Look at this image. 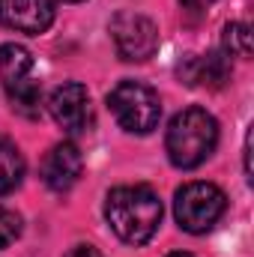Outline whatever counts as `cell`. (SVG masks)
<instances>
[{"label": "cell", "mask_w": 254, "mask_h": 257, "mask_svg": "<svg viewBox=\"0 0 254 257\" xmlns=\"http://www.w3.org/2000/svg\"><path fill=\"white\" fill-rule=\"evenodd\" d=\"M180 75L191 87H209L221 90L230 81V57L221 54H203V57H189L186 66H180Z\"/></svg>", "instance_id": "cell-9"}, {"label": "cell", "mask_w": 254, "mask_h": 257, "mask_svg": "<svg viewBox=\"0 0 254 257\" xmlns=\"http://www.w3.org/2000/svg\"><path fill=\"white\" fill-rule=\"evenodd\" d=\"M54 21L51 0H0V24L15 33H45Z\"/></svg>", "instance_id": "cell-6"}, {"label": "cell", "mask_w": 254, "mask_h": 257, "mask_svg": "<svg viewBox=\"0 0 254 257\" xmlns=\"http://www.w3.org/2000/svg\"><path fill=\"white\" fill-rule=\"evenodd\" d=\"M224 54L227 57H251V30L242 21L224 27Z\"/></svg>", "instance_id": "cell-13"}, {"label": "cell", "mask_w": 254, "mask_h": 257, "mask_svg": "<svg viewBox=\"0 0 254 257\" xmlns=\"http://www.w3.org/2000/svg\"><path fill=\"white\" fill-rule=\"evenodd\" d=\"M9 90V99H12V108L21 114V117H39V108H42V90H39V84L36 81H30V78H24V81H18V84H12V87H6Z\"/></svg>", "instance_id": "cell-12"}, {"label": "cell", "mask_w": 254, "mask_h": 257, "mask_svg": "<svg viewBox=\"0 0 254 257\" xmlns=\"http://www.w3.org/2000/svg\"><path fill=\"white\" fill-rule=\"evenodd\" d=\"M48 111L51 117L57 120V126L69 132V135H78L84 132L90 123V96H87V87L69 81L63 87H57L48 99Z\"/></svg>", "instance_id": "cell-7"}, {"label": "cell", "mask_w": 254, "mask_h": 257, "mask_svg": "<svg viewBox=\"0 0 254 257\" xmlns=\"http://www.w3.org/2000/svg\"><path fill=\"white\" fill-rule=\"evenodd\" d=\"M227 197L212 183H189L177 192L174 200V215L183 230L189 233H206L221 215H224Z\"/></svg>", "instance_id": "cell-4"}, {"label": "cell", "mask_w": 254, "mask_h": 257, "mask_svg": "<svg viewBox=\"0 0 254 257\" xmlns=\"http://www.w3.org/2000/svg\"><path fill=\"white\" fill-rule=\"evenodd\" d=\"M66 3H78V0H66Z\"/></svg>", "instance_id": "cell-18"}, {"label": "cell", "mask_w": 254, "mask_h": 257, "mask_svg": "<svg viewBox=\"0 0 254 257\" xmlns=\"http://www.w3.org/2000/svg\"><path fill=\"white\" fill-rule=\"evenodd\" d=\"M105 218L123 242L144 245L162 224V200L150 186H120L105 200Z\"/></svg>", "instance_id": "cell-1"}, {"label": "cell", "mask_w": 254, "mask_h": 257, "mask_svg": "<svg viewBox=\"0 0 254 257\" xmlns=\"http://www.w3.org/2000/svg\"><path fill=\"white\" fill-rule=\"evenodd\" d=\"M168 257H191V254H183V251H177V254H168Z\"/></svg>", "instance_id": "cell-17"}, {"label": "cell", "mask_w": 254, "mask_h": 257, "mask_svg": "<svg viewBox=\"0 0 254 257\" xmlns=\"http://www.w3.org/2000/svg\"><path fill=\"white\" fill-rule=\"evenodd\" d=\"M108 108L117 117V123L135 135H150L162 120L159 93L138 81H120L108 96Z\"/></svg>", "instance_id": "cell-3"}, {"label": "cell", "mask_w": 254, "mask_h": 257, "mask_svg": "<svg viewBox=\"0 0 254 257\" xmlns=\"http://www.w3.org/2000/svg\"><path fill=\"white\" fill-rule=\"evenodd\" d=\"M21 180H24V156L9 138L0 135V194L15 192Z\"/></svg>", "instance_id": "cell-11"}, {"label": "cell", "mask_w": 254, "mask_h": 257, "mask_svg": "<svg viewBox=\"0 0 254 257\" xmlns=\"http://www.w3.org/2000/svg\"><path fill=\"white\" fill-rule=\"evenodd\" d=\"M18 233H21V218H18L12 209L0 206V248L12 245V242L18 239Z\"/></svg>", "instance_id": "cell-14"}, {"label": "cell", "mask_w": 254, "mask_h": 257, "mask_svg": "<svg viewBox=\"0 0 254 257\" xmlns=\"http://www.w3.org/2000/svg\"><path fill=\"white\" fill-rule=\"evenodd\" d=\"M30 69H33V57L24 45H15V42L0 45V81L6 87L30 78Z\"/></svg>", "instance_id": "cell-10"}, {"label": "cell", "mask_w": 254, "mask_h": 257, "mask_svg": "<svg viewBox=\"0 0 254 257\" xmlns=\"http://www.w3.org/2000/svg\"><path fill=\"white\" fill-rule=\"evenodd\" d=\"M186 9H206V6H212L215 0H180Z\"/></svg>", "instance_id": "cell-16"}, {"label": "cell", "mask_w": 254, "mask_h": 257, "mask_svg": "<svg viewBox=\"0 0 254 257\" xmlns=\"http://www.w3.org/2000/svg\"><path fill=\"white\" fill-rule=\"evenodd\" d=\"M81 171H84V159H81L78 147L69 141L51 147L42 159V183L51 192H69L78 183Z\"/></svg>", "instance_id": "cell-8"}, {"label": "cell", "mask_w": 254, "mask_h": 257, "mask_svg": "<svg viewBox=\"0 0 254 257\" xmlns=\"http://www.w3.org/2000/svg\"><path fill=\"white\" fill-rule=\"evenodd\" d=\"M215 144H218V123L203 108H186V111H180L171 120L168 138H165L171 162L177 168H183V171H191V168L203 165L212 156Z\"/></svg>", "instance_id": "cell-2"}, {"label": "cell", "mask_w": 254, "mask_h": 257, "mask_svg": "<svg viewBox=\"0 0 254 257\" xmlns=\"http://www.w3.org/2000/svg\"><path fill=\"white\" fill-rule=\"evenodd\" d=\"M66 257H102V254H99L93 245H75V248H72Z\"/></svg>", "instance_id": "cell-15"}, {"label": "cell", "mask_w": 254, "mask_h": 257, "mask_svg": "<svg viewBox=\"0 0 254 257\" xmlns=\"http://www.w3.org/2000/svg\"><path fill=\"white\" fill-rule=\"evenodd\" d=\"M111 36L117 45V54L123 60H150L159 48V27L138 12H120L111 21Z\"/></svg>", "instance_id": "cell-5"}]
</instances>
